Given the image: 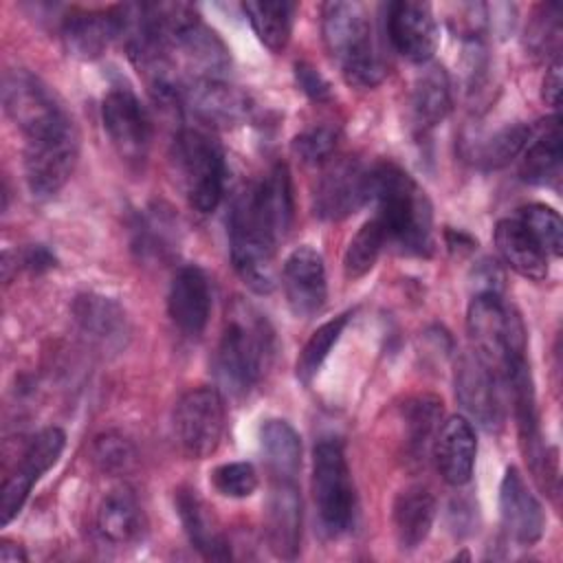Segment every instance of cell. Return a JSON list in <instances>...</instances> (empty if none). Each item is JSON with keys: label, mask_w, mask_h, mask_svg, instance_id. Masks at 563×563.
Returning a JSON list of instances; mask_svg holds the SVG:
<instances>
[{"label": "cell", "mask_w": 563, "mask_h": 563, "mask_svg": "<svg viewBox=\"0 0 563 563\" xmlns=\"http://www.w3.org/2000/svg\"><path fill=\"white\" fill-rule=\"evenodd\" d=\"M292 187L286 165L246 185L229 209V251L238 275L255 292L275 286V253L292 224Z\"/></svg>", "instance_id": "cell-1"}, {"label": "cell", "mask_w": 563, "mask_h": 563, "mask_svg": "<svg viewBox=\"0 0 563 563\" xmlns=\"http://www.w3.org/2000/svg\"><path fill=\"white\" fill-rule=\"evenodd\" d=\"M369 200L376 202L374 220L387 244L407 255H427L433 244V209L424 189L398 165L369 167Z\"/></svg>", "instance_id": "cell-2"}, {"label": "cell", "mask_w": 563, "mask_h": 563, "mask_svg": "<svg viewBox=\"0 0 563 563\" xmlns=\"http://www.w3.org/2000/svg\"><path fill=\"white\" fill-rule=\"evenodd\" d=\"M275 356V332L266 317L251 303L235 299L224 319V330L213 356L220 389L233 398L249 394L268 372Z\"/></svg>", "instance_id": "cell-3"}, {"label": "cell", "mask_w": 563, "mask_h": 563, "mask_svg": "<svg viewBox=\"0 0 563 563\" xmlns=\"http://www.w3.org/2000/svg\"><path fill=\"white\" fill-rule=\"evenodd\" d=\"M321 33L330 57L339 64L347 84L374 88L385 77L372 18L361 2H325L321 7Z\"/></svg>", "instance_id": "cell-4"}, {"label": "cell", "mask_w": 563, "mask_h": 563, "mask_svg": "<svg viewBox=\"0 0 563 563\" xmlns=\"http://www.w3.org/2000/svg\"><path fill=\"white\" fill-rule=\"evenodd\" d=\"M466 328L473 352L501 378L526 361V330L519 314L497 292H479L471 299ZM506 385V383H504Z\"/></svg>", "instance_id": "cell-5"}, {"label": "cell", "mask_w": 563, "mask_h": 563, "mask_svg": "<svg viewBox=\"0 0 563 563\" xmlns=\"http://www.w3.org/2000/svg\"><path fill=\"white\" fill-rule=\"evenodd\" d=\"M178 185L191 209L211 213L224 196L227 163L220 143L200 128H183L172 145Z\"/></svg>", "instance_id": "cell-6"}, {"label": "cell", "mask_w": 563, "mask_h": 563, "mask_svg": "<svg viewBox=\"0 0 563 563\" xmlns=\"http://www.w3.org/2000/svg\"><path fill=\"white\" fill-rule=\"evenodd\" d=\"M312 499L323 534L334 539L350 530L356 495L343 446L334 438L317 442L312 451Z\"/></svg>", "instance_id": "cell-7"}, {"label": "cell", "mask_w": 563, "mask_h": 563, "mask_svg": "<svg viewBox=\"0 0 563 563\" xmlns=\"http://www.w3.org/2000/svg\"><path fill=\"white\" fill-rule=\"evenodd\" d=\"M79 156V139L66 114L53 125L24 136V178L33 196L48 198L70 178Z\"/></svg>", "instance_id": "cell-8"}, {"label": "cell", "mask_w": 563, "mask_h": 563, "mask_svg": "<svg viewBox=\"0 0 563 563\" xmlns=\"http://www.w3.org/2000/svg\"><path fill=\"white\" fill-rule=\"evenodd\" d=\"M227 407L220 389L194 387L185 391L174 407V435L185 455L194 460L209 457L224 435Z\"/></svg>", "instance_id": "cell-9"}, {"label": "cell", "mask_w": 563, "mask_h": 563, "mask_svg": "<svg viewBox=\"0 0 563 563\" xmlns=\"http://www.w3.org/2000/svg\"><path fill=\"white\" fill-rule=\"evenodd\" d=\"M103 130L128 163H141L152 143V119L145 106L128 86H114L101 103Z\"/></svg>", "instance_id": "cell-10"}, {"label": "cell", "mask_w": 563, "mask_h": 563, "mask_svg": "<svg viewBox=\"0 0 563 563\" xmlns=\"http://www.w3.org/2000/svg\"><path fill=\"white\" fill-rule=\"evenodd\" d=\"M2 106L24 136L40 132L68 114L55 92L24 68H11L4 73Z\"/></svg>", "instance_id": "cell-11"}, {"label": "cell", "mask_w": 563, "mask_h": 563, "mask_svg": "<svg viewBox=\"0 0 563 563\" xmlns=\"http://www.w3.org/2000/svg\"><path fill=\"white\" fill-rule=\"evenodd\" d=\"M66 444V433L59 427H46L37 431L24 446L15 471L2 484L0 521L11 523L22 510L33 484L55 466Z\"/></svg>", "instance_id": "cell-12"}, {"label": "cell", "mask_w": 563, "mask_h": 563, "mask_svg": "<svg viewBox=\"0 0 563 563\" xmlns=\"http://www.w3.org/2000/svg\"><path fill=\"white\" fill-rule=\"evenodd\" d=\"M455 398L462 409L486 431H497L504 422L499 387L504 380L473 352L466 350L455 361Z\"/></svg>", "instance_id": "cell-13"}, {"label": "cell", "mask_w": 563, "mask_h": 563, "mask_svg": "<svg viewBox=\"0 0 563 563\" xmlns=\"http://www.w3.org/2000/svg\"><path fill=\"white\" fill-rule=\"evenodd\" d=\"M369 200V169L358 158H332L314 187V213L343 220Z\"/></svg>", "instance_id": "cell-14"}, {"label": "cell", "mask_w": 563, "mask_h": 563, "mask_svg": "<svg viewBox=\"0 0 563 563\" xmlns=\"http://www.w3.org/2000/svg\"><path fill=\"white\" fill-rule=\"evenodd\" d=\"M385 29L396 53L413 64L429 62L438 51V22L427 2H389L385 9Z\"/></svg>", "instance_id": "cell-15"}, {"label": "cell", "mask_w": 563, "mask_h": 563, "mask_svg": "<svg viewBox=\"0 0 563 563\" xmlns=\"http://www.w3.org/2000/svg\"><path fill=\"white\" fill-rule=\"evenodd\" d=\"M282 288L295 317L308 319L317 314L328 299V282L321 253L312 246H297L284 262Z\"/></svg>", "instance_id": "cell-16"}, {"label": "cell", "mask_w": 563, "mask_h": 563, "mask_svg": "<svg viewBox=\"0 0 563 563\" xmlns=\"http://www.w3.org/2000/svg\"><path fill=\"white\" fill-rule=\"evenodd\" d=\"M183 106H187L196 119L211 128H233L246 123L255 112L251 97L224 79L189 81L183 95Z\"/></svg>", "instance_id": "cell-17"}, {"label": "cell", "mask_w": 563, "mask_h": 563, "mask_svg": "<svg viewBox=\"0 0 563 563\" xmlns=\"http://www.w3.org/2000/svg\"><path fill=\"white\" fill-rule=\"evenodd\" d=\"M301 517V495L295 479H273L266 499L264 532L275 556L292 561L299 554Z\"/></svg>", "instance_id": "cell-18"}, {"label": "cell", "mask_w": 563, "mask_h": 563, "mask_svg": "<svg viewBox=\"0 0 563 563\" xmlns=\"http://www.w3.org/2000/svg\"><path fill=\"white\" fill-rule=\"evenodd\" d=\"M499 515L506 534L515 543L532 545L541 539L545 528L543 508L515 466L506 471L499 486Z\"/></svg>", "instance_id": "cell-19"}, {"label": "cell", "mask_w": 563, "mask_h": 563, "mask_svg": "<svg viewBox=\"0 0 563 563\" xmlns=\"http://www.w3.org/2000/svg\"><path fill=\"white\" fill-rule=\"evenodd\" d=\"M167 310L185 336H200L211 314V286L200 266H180L169 284Z\"/></svg>", "instance_id": "cell-20"}, {"label": "cell", "mask_w": 563, "mask_h": 563, "mask_svg": "<svg viewBox=\"0 0 563 563\" xmlns=\"http://www.w3.org/2000/svg\"><path fill=\"white\" fill-rule=\"evenodd\" d=\"M431 449L438 473L446 484L464 486L471 479L477 455V438L473 424L466 418H446L438 429Z\"/></svg>", "instance_id": "cell-21"}, {"label": "cell", "mask_w": 563, "mask_h": 563, "mask_svg": "<svg viewBox=\"0 0 563 563\" xmlns=\"http://www.w3.org/2000/svg\"><path fill=\"white\" fill-rule=\"evenodd\" d=\"M59 35L70 55L95 59L114 37H121L117 7L108 11H73L62 20Z\"/></svg>", "instance_id": "cell-22"}, {"label": "cell", "mask_w": 563, "mask_h": 563, "mask_svg": "<svg viewBox=\"0 0 563 563\" xmlns=\"http://www.w3.org/2000/svg\"><path fill=\"white\" fill-rule=\"evenodd\" d=\"M176 510L189 543L209 561L231 559L229 541L220 528L218 517L207 506L205 499L191 488H180L176 493Z\"/></svg>", "instance_id": "cell-23"}, {"label": "cell", "mask_w": 563, "mask_h": 563, "mask_svg": "<svg viewBox=\"0 0 563 563\" xmlns=\"http://www.w3.org/2000/svg\"><path fill=\"white\" fill-rule=\"evenodd\" d=\"M145 515L136 495L128 486H117L103 495L97 508V530L112 545H132L145 534Z\"/></svg>", "instance_id": "cell-24"}, {"label": "cell", "mask_w": 563, "mask_h": 563, "mask_svg": "<svg viewBox=\"0 0 563 563\" xmlns=\"http://www.w3.org/2000/svg\"><path fill=\"white\" fill-rule=\"evenodd\" d=\"M495 246L501 260L521 277L534 282L548 277V253L517 216L501 218L495 224Z\"/></svg>", "instance_id": "cell-25"}, {"label": "cell", "mask_w": 563, "mask_h": 563, "mask_svg": "<svg viewBox=\"0 0 563 563\" xmlns=\"http://www.w3.org/2000/svg\"><path fill=\"white\" fill-rule=\"evenodd\" d=\"M435 497L427 486H407L394 499L391 521L400 550H416L431 532Z\"/></svg>", "instance_id": "cell-26"}, {"label": "cell", "mask_w": 563, "mask_h": 563, "mask_svg": "<svg viewBox=\"0 0 563 563\" xmlns=\"http://www.w3.org/2000/svg\"><path fill=\"white\" fill-rule=\"evenodd\" d=\"M451 81L442 66H427L413 81L409 95V119L418 132H429L451 110Z\"/></svg>", "instance_id": "cell-27"}, {"label": "cell", "mask_w": 563, "mask_h": 563, "mask_svg": "<svg viewBox=\"0 0 563 563\" xmlns=\"http://www.w3.org/2000/svg\"><path fill=\"white\" fill-rule=\"evenodd\" d=\"M73 314L79 328L101 345H121L128 334L125 310L103 295H79L73 301Z\"/></svg>", "instance_id": "cell-28"}, {"label": "cell", "mask_w": 563, "mask_h": 563, "mask_svg": "<svg viewBox=\"0 0 563 563\" xmlns=\"http://www.w3.org/2000/svg\"><path fill=\"white\" fill-rule=\"evenodd\" d=\"M519 174L526 183L550 185L561 174V125L559 114L550 117L541 132L523 147Z\"/></svg>", "instance_id": "cell-29"}, {"label": "cell", "mask_w": 563, "mask_h": 563, "mask_svg": "<svg viewBox=\"0 0 563 563\" xmlns=\"http://www.w3.org/2000/svg\"><path fill=\"white\" fill-rule=\"evenodd\" d=\"M260 446L273 479H295L301 468V438L279 418H271L260 429Z\"/></svg>", "instance_id": "cell-30"}, {"label": "cell", "mask_w": 563, "mask_h": 563, "mask_svg": "<svg viewBox=\"0 0 563 563\" xmlns=\"http://www.w3.org/2000/svg\"><path fill=\"white\" fill-rule=\"evenodd\" d=\"M257 40L273 53H282L290 40L295 2L288 0H249L242 4Z\"/></svg>", "instance_id": "cell-31"}, {"label": "cell", "mask_w": 563, "mask_h": 563, "mask_svg": "<svg viewBox=\"0 0 563 563\" xmlns=\"http://www.w3.org/2000/svg\"><path fill=\"white\" fill-rule=\"evenodd\" d=\"M405 444L411 460H424L440 429L442 402L433 396H418L405 405Z\"/></svg>", "instance_id": "cell-32"}, {"label": "cell", "mask_w": 563, "mask_h": 563, "mask_svg": "<svg viewBox=\"0 0 563 563\" xmlns=\"http://www.w3.org/2000/svg\"><path fill=\"white\" fill-rule=\"evenodd\" d=\"M530 139H532L530 125H523V123L504 125L473 152V158L477 165H482L486 169L504 167L515 156H519L523 152V147L528 145Z\"/></svg>", "instance_id": "cell-33"}, {"label": "cell", "mask_w": 563, "mask_h": 563, "mask_svg": "<svg viewBox=\"0 0 563 563\" xmlns=\"http://www.w3.org/2000/svg\"><path fill=\"white\" fill-rule=\"evenodd\" d=\"M347 319H350V312H343L330 321H325L323 325H319L310 339L306 341V345L301 347L299 352V358H297V378L303 383V385H310V380L317 376L319 367L323 365V361L328 358L332 345L339 341L343 328L347 325Z\"/></svg>", "instance_id": "cell-34"}, {"label": "cell", "mask_w": 563, "mask_h": 563, "mask_svg": "<svg viewBox=\"0 0 563 563\" xmlns=\"http://www.w3.org/2000/svg\"><path fill=\"white\" fill-rule=\"evenodd\" d=\"M387 240L380 224L372 218L367 220L350 240L345 255H343V271L350 279H358L372 271L380 251L385 249Z\"/></svg>", "instance_id": "cell-35"}, {"label": "cell", "mask_w": 563, "mask_h": 563, "mask_svg": "<svg viewBox=\"0 0 563 563\" xmlns=\"http://www.w3.org/2000/svg\"><path fill=\"white\" fill-rule=\"evenodd\" d=\"M517 218L534 235L548 255L559 257L563 251V222L559 213L548 205H526L519 209Z\"/></svg>", "instance_id": "cell-36"}, {"label": "cell", "mask_w": 563, "mask_h": 563, "mask_svg": "<svg viewBox=\"0 0 563 563\" xmlns=\"http://www.w3.org/2000/svg\"><path fill=\"white\" fill-rule=\"evenodd\" d=\"M92 457H95V464L108 473V475H123L132 468L134 460H136V453H134V446L128 438H123L121 433H103L95 440L92 444Z\"/></svg>", "instance_id": "cell-37"}, {"label": "cell", "mask_w": 563, "mask_h": 563, "mask_svg": "<svg viewBox=\"0 0 563 563\" xmlns=\"http://www.w3.org/2000/svg\"><path fill=\"white\" fill-rule=\"evenodd\" d=\"M559 40H561V7L541 4L526 29V44L532 53L545 55L550 51L556 53Z\"/></svg>", "instance_id": "cell-38"}, {"label": "cell", "mask_w": 563, "mask_h": 563, "mask_svg": "<svg viewBox=\"0 0 563 563\" xmlns=\"http://www.w3.org/2000/svg\"><path fill=\"white\" fill-rule=\"evenodd\" d=\"M336 141H339L336 128L321 123V125H312V128L303 130L301 134H297L292 141V150L303 163L323 165V163L332 161Z\"/></svg>", "instance_id": "cell-39"}, {"label": "cell", "mask_w": 563, "mask_h": 563, "mask_svg": "<svg viewBox=\"0 0 563 563\" xmlns=\"http://www.w3.org/2000/svg\"><path fill=\"white\" fill-rule=\"evenodd\" d=\"M211 484L220 495L242 499L257 488V473L249 462H227L213 468Z\"/></svg>", "instance_id": "cell-40"}, {"label": "cell", "mask_w": 563, "mask_h": 563, "mask_svg": "<svg viewBox=\"0 0 563 563\" xmlns=\"http://www.w3.org/2000/svg\"><path fill=\"white\" fill-rule=\"evenodd\" d=\"M295 79H297L299 88L312 101H328L332 97V90H330V84L325 81V77L308 62H297L295 64Z\"/></svg>", "instance_id": "cell-41"}, {"label": "cell", "mask_w": 563, "mask_h": 563, "mask_svg": "<svg viewBox=\"0 0 563 563\" xmlns=\"http://www.w3.org/2000/svg\"><path fill=\"white\" fill-rule=\"evenodd\" d=\"M18 262L22 268H26L31 273H42V271H48L55 266V255L48 249L35 244V246L24 249L20 255L15 253V264Z\"/></svg>", "instance_id": "cell-42"}, {"label": "cell", "mask_w": 563, "mask_h": 563, "mask_svg": "<svg viewBox=\"0 0 563 563\" xmlns=\"http://www.w3.org/2000/svg\"><path fill=\"white\" fill-rule=\"evenodd\" d=\"M561 86H563V77H561V59L554 57V62L548 66L543 84H541V97L548 106L559 108V99H561Z\"/></svg>", "instance_id": "cell-43"}, {"label": "cell", "mask_w": 563, "mask_h": 563, "mask_svg": "<svg viewBox=\"0 0 563 563\" xmlns=\"http://www.w3.org/2000/svg\"><path fill=\"white\" fill-rule=\"evenodd\" d=\"M0 561H2V563L26 561V552H24L20 545L11 543V541H2V543H0Z\"/></svg>", "instance_id": "cell-44"}]
</instances>
